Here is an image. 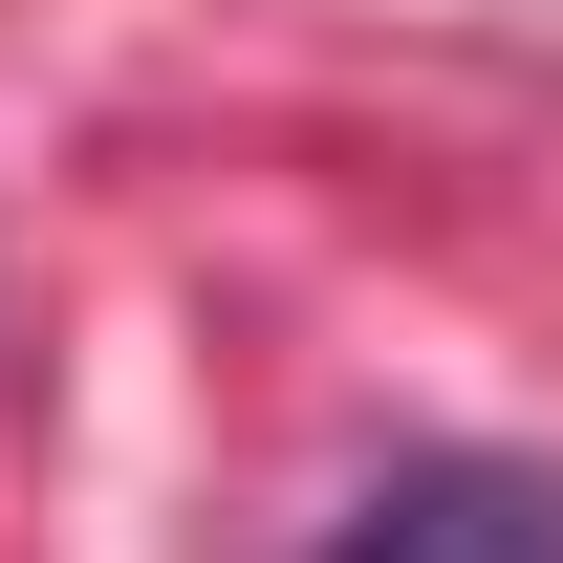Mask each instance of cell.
<instances>
[{
    "label": "cell",
    "mask_w": 563,
    "mask_h": 563,
    "mask_svg": "<svg viewBox=\"0 0 563 563\" xmlns=\"http://www.w3.org/2000/svg\"><path fill=\"white\" fill-rule=\"evenodd\" d=\"M325 563H563V477L542 455H390L325 520Z\"/></svg>",
    "instance_id": "cell-1"
}]
</instances>
